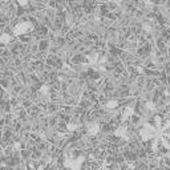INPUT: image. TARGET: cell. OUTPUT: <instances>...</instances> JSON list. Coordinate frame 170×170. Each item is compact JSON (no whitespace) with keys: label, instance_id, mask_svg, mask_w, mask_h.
Listing matches in <instances>:
<instances>
[{"label":"cell","instance_id":"1","mask_svg":"<svg viewBox=\"0 0 170 170\" xmlns=\"http://www.w3.org/2000/svg\"><path fill=\"white\" fill-rule=\"evenodd\" d=\"M128 133H129V130H128L126 126H120V128H117V130H116V135H117V137L125 138V140L128 138Z\"/></svg>","mask_w":170,"mask_h":170},{"label":"cell","instance_id":"2","mask_svg":"<svg viewBox=\"0 0 170 170\" xmlns=\"http://www.w3.org/2000/svg\"><path fill=\"white\" fill-rule=\"evenodd\" d=\"M98 132H100V125L96 124V122H93V124H90L89 126H88V133H89V134L94 135V134H97Z\"/></svg>","mask_w":170,"mask_h":170},{"label":"cell","instance_id":"3","mask_svg":"<svg viewBox=\"0 0 170 170\" xmlns=\"http://www.w3.org/2000/svg\"><path fill=\"white\" fill-rule=\"evenodd\" d=\"M106 108H108V109H114V108H117V101H116V100H110L109 102H106Z\"/></svg>","mask_w":170,"mask_h":170},{"label":"cell","instance_id":"4","mask_svg":"<svg viewBox=\"0 0 170 170\" xmlns=\"http://www.w3.org/2000/svg\"><path fill=\"white\" fill-rule=\"evenodd\" d=\"M66 129H68L69 132H74V130L77 129V124H74V122H69V124L66 125Z\"/></svg>","mask_w":170,"mask_h":170}]
</instances>
